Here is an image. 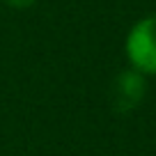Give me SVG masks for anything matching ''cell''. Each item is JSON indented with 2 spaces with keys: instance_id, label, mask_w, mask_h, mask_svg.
I'll return each mask as SVG.
<instances>
[{
  "instance_id": "cell-1",
  "label": "cell",
  "mask_w": 156,
  "mask_h": 156,
  "mask_svg": "<svg viewBox=\"0 0 156 156\" xmlns=\"http://www.w3.org/2000/svg\"><path fill=\"white\" fill-rule=\"evenodd\" d=\"M124 53L131 69L142 76H156V14L133 23L124 41Z\"/></svg>"
},
{
  "instance_id": "cell-2",
  "label": "cell",
  "mask_w": 156,
  "mask_h": 156,
  "mask_svg": "<svg viewBox=\"0 0 156 156\" xmlns=\"http://www.w3.org/2000/svg\"><path fill=\"white\" fill-rule=\"evenodd\" d=\"M145 97V76L136 69H124L115 76L110 85V101L115 110L129 112L138 106Z\"/></svg>"
},
{
  "instance_id": "cell-3",
  "label": "cell",
  "mask_w": 156,
  "mask_h": 156,
  "mask_svg": "<svg viewBox=\"0 0 156 156\" xmlns=\"http://www.w3.org/2000/svg\"><path fill=\"white\" fill-rule=\"evenodd\" d=\"M2 2L9 5V7H14V9H25V7L34 5V0H2Z\"/></svg>"
}]
</instances>
